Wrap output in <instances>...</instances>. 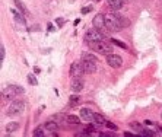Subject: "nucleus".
Listing matches in <instances>:
<instances>
[{
  "label": "nucleus",
  "mask_w": 162,
  "mask_h": 137,
  "mask_svg": "<svg viewBox=\"0 0 162 137\" xmlns=\"http://www.w3.org/2000/svg\"><path fill=\"white\" fill-rule=\"evenodd\" d=\"M82 66H83V70L85 73H95L97 72V68H98V60H97V57L94 54H91V53H85L83 56H82Z\"/></svg>",
  "instance_id": "nucleus-1"
},
{
  "label": "nucleus",
  "mask_w": 162,
  "mask_h": 137,
  "mask_svg": "<svg viewBox=\"0 0 162 137\" xmlns=\"http://www.w3.org/2000/svg\"><path fill=\"white\" fill-rule=\"evenodd\" d=\"M18 94H24V88H22V86L10 85L3 89L2 98H3V101H15V96H16Z\"/></svg>",
  "instance_id": "nucleus-2"
},
{
  "label": "nucleus",
  "mask_w": 162,
  "mask_h": 137,
  "mask_svg": "<svg viewBox=\"0 0 162 137\" xmlns=\"http://www.w3.org/2000/svg\"><path fill=\"white\" fill-rule=\"evenodd\" d=\"M24 111H25V102L15 99V101H12V104H10V107H9V109H8V115H10V117L22 115Z\"/></svg>",
  "instance_id": "nucleus-3"
},
{
  "label": "nucleus",
  "mask_w": 162,
  "mask_h": 137,
  "mask_svg": "<svg viewBox=\"0 0 162 137\" xmlns=\"http://www.w3.org/2000/svg\"><path fill=\"white\" fill-rule=\"evenodd\" d=\"M85 39L91 44H98L101 41H104V35L101 34V31L94 28V29H89L85 35Z\"/></svg>",
  "instance_id": "nucleus-4"
},
{
  "label": "nucleus",
  "mask_w": 162,
  "mask_h": 137,
  "mask_svg": "<svg viewBox=\"0 0 162 137\" xmlns=\"http://www.w3.org/2000/svg\"><path fill=\"white\" fill-rule=\"evenodd\" d=\"M92 45H94L95 51L102 54V56H110V54H112V45L105 43V41H101V43H98V44H92Z\"/></svg>",
  "instance_id": "nucleus-5"
},
{
  "label": "nucleus",
  "mask_w": 162,
  "mask_h": 137,
  "mask_svg": "<svg viewBox=\"0 0 162 137\" xmlns=\"http://www.w3.org/2000/svg\"><path fill=\"white\" fill-rule=\"evenodd\" d=\"M70 76L75 79V77H82V74L85 73V70H83V66H82V63H79V61H75V63H72V66H70Z\"/></svg>",
  "instance_id": "nucleus-6"
},
{
  "label": "nucleus",
  "mask_w": 162,
  "mask_h": 137,
  "mask_svg": "<svg viewBox=\"0 0 162 137\" xmlns=\"http://www.w3.org/2000/svg\"><path fill=\"white\" fill-rule=\"evenodd\" d=\"M107 63H108V66L117 68L123 64V58H121V56H118V54H110V56H107Z\"/></svg>",
  "instance_id": "nucleus-7"
},
{
  "label": "nucleus",
  "mask_w": 162,
  "mask_h": 137,
  "mask_svg": "<svg viewBox=\"0 0 162 137\" xmlns=\"http://www.w3.org/2000/svg\"><path fill=\"white\" fill-rule=\"evenodd\" d=\"M83 86H85V83H83V79H82V77H75V79L72 80L70 89H72L75 94H79V92H82V90H83Z\"/></svg>",
  "instance_id": "nucleus-8"
},
{
  "label": "nucleus",
  "mask_w": 162,
  "mask_h": 137,
  "mask_svg": "<svg viewBox=\"0 0 162 137\" xmlns=\"http://www.w3.org/2000/svg\"><path fill=\"white\" fill-rule=\"evenodd\" d=\"M105 28H108L110 31H118V25H117V22H115L114 16H112V13L110 15H105Z\"/></svg>",
  "instance_id": "nucleus-9"
},
{
  "label": "nucleus",
  "mask_w": 162,
  "mask_h": 137,
  "mask_svg": "<svg viewBox=\"0 0 162 137\" xmlns=\"http://www.w3.org/2000/svg\"><path fill=\"white\" fill-rule=\"evenodd\" d=\"M94 28H97V29H102V28H105V15H101V13H98V15H95L94 18Z\"/></svg>",
  "instance_id": "nucleus-10"
},
{
  "label": "nucleus",
  "mask_w": 162,
  "mask_h": 137,
  "mask_svg": "<svg viewBox=\"0 0 162 137\" xmlns=\"http://www.w3.org/2000/svg\"><path fill=\"white\" fill-rule=\"evenodd\" d=\"M94 115L95 112H92L89 108H82L81 109V118L86 123H91V121H94Z\"/></svg>",
  "instance_id": "nucleus-11"
},
{
  "label": "nucleus",
  "mask_w": 162,
  "mask_h": 137,
  "mask_svg": "<svg viewBox=\"0 0 162 137\" xmlns=\"http://www.w3.org/2000/svg\"><path fill=\"white\" fill-rule=\"evenodd\" d=\"M112 16H114V19H115V22H117L120 29H121V28H127V26L130 25L127 18H123V16H120V15H115V13H112Z\"/></svg>",
  "instance_id": "nucleus-12"
},
{
  "label": "nucleus",
  "mask_w": 162,
  "mask_h": 137,
  "mask_svg": "<svg viewBox=\"0 0 162 137\" xmlns=\"http://www.w3.org/2000/svg\"><path fill=\"white\" fill-rule=\"evenodd\" d=\"M123 4H124L123 0H108V6H110L114 12H117V10H120V9H123Z\"/></svg>",
  "instance_id": "nucleus-13"
},
{
  "label": "nucleus",
  "mask_w": 162,
  "mask_h": 137,
  "mask_svg": "<svg viewBox=\"0 0 162 137\" xmlns=\"http://www.w3.org/2000/svg\"><path fill=\"white\" fill-rule=\"evenodd\" d=\"M59 123L57 121H54L51 118V120H48L45 124H44V127H45V130H48V131H57V129H59Z\"/></svg>",
  "instance_id": "nucleus-14"
},
{
  "label": "nucleus",
  "mask_w": 162,
  "mask_h": 137,
  "mask_svg": "<svg viewBox=\"0 0 162 137\" xmlns=\"http://www.w3.org/2000/svg\"><path fill=\"white\" fill-rule=\"evenodd\" d=\"M18 129H19V124L15 123V121L6 124V133H9V134H12V133H15V131H18Z\"/></svg>",
  "instance_id": "nucleus-15"
},
{
  "label": "nucleus",
  "mask_w": 162,
  "mask_h": 137,
  "mask_svg": "<svg viewBox=\"0 0 162 137\" xmlns=\"http://www.w3.org/2000/svg\"><path fill=\"white\" fill-rule=\"evenodd\" d=\"M10 12H12V15L15 16V21H16V22H19V23H25V19H24V16H22V13L19 12V10L12 9Z\"/></svg>",
  "instance_id": "nucleus-16"
},
{
  "label": "nucleus",
  "mask_w": 162,
  "mask_h": 137,
  "mask_svg": "<svg viewBox=\"0 0 162 137\" xmlns=\"http://www.w3.org/2000/svg\"><path fill=\"white\" fill-rule=\"evenodd\" d=\"M66 123L67 124H79L81 123V118L79 117H76V115H66Z\"/></svg>",
  "instance_id": "nucleus-17"
},
{
  "label": "nucleus",
  "mask_w": 162,
  "mask_h": 137,
  "mask_svg": "<svg viewBox=\"0 0 162 137\" xmlns=\"http://www.w3.org/2000/svg\"><path fill=\"white\" fill-rule=\"evenodd\" d=\"M13 2H15V4H16L18 10H19L22 15H25L26 13V6L24 4V2H22V0H13Z\"/></svg>",
  "instance_id": "nucleus-18"
},
{
  "label": "nucleus",
  "mask_w": 162,
  "mask_h": 137,
  "mask_svg": "<svg viewBox=\"0 0 162 137\" xmlns=\"http://www.w3.org/2000/svg\"><path fill=\"white\" fill-rule=\"evenodd\" d=\"M94 121L98 125H102V124H105V123H107V120H105V118H104L101 114H95V115H94Z\"/></svg>",
  "instance_id": "nucleus-19"
},
{
  "label": "nucleus",
  "mask_w": 162,
  "mask_h": 137,
  "mask_svg": "<svg viewBox=\"0 0 162 137\" xmlns=\"http://www.w3.org/2000/svg\"><path fill=\"white\" fill-rule=\"evenodd\" d=\"M130 127H132L133 130H136V131H143V129H142V125L139 124V123H132V124H130Z\"/></svg>",
  "instance_id": "nucleus-20"
},
{
  "label": "nucleus",
  "mask_w": 162,
  "mask_h": 137,
  "mask_svg": "<svg viewBox=\"0 0 162 137\" xmlns=\"http://www.w3.org/2000/svg\"><path fill=\"white\" fill-rule=\"evenodd\" d=\"M28 82H29L31 85H34V86L38 85V82H37V79H35L34 74H28Z\"/></svg>",
  "instance_id": "nucleus-21"
},
{
  "label": "nucleus",
  "mask_w": 162,
  "mask_h": 137,
  "mask_svg": "<svg viewBox=\"0 0 162 137\" xmlns=\"http://www.w3.org/2000/svg\"><path fill=\"white\" fill-rule=\"evenodd\" d=\"M91 134L86 131V130H83V131H77V133H75V137H89Z\"/></svg>",
  "instance_id": "nucleus-22"
},
{
  "label": "nucleus",
  "mask_w": 162,
  "mask_h": 137,
  "mask_svg": "<svg viewBox=\"0 0 162 137\" xmlns=\"http://www.w3.org/2000/svg\"><path fill=\"white\" fill-rule=\"evenodd\" d=\"M76 104H79V96L77 95H72L70 96V105H76Z\"/></svg>",
  "instance_id": "nucleus-23"
},
{
  "label": "nucleus",
  "mask_w": 162,
  "mask_h": 137,
  "mask_svg": "<svg viewBox=\"0 0 162 137\" xmlns=\"http://www.w3.org/2000/svg\"><path fill=\"white\" fill-rule=\"evenodd\" d=\"M111 43H112V44H117V45H118V47L124 48V50H126V48H127V45H126V44H124V43H121V41H118V39H111Z\"/></svg>",
  "instance_id": "nucleus-24"
},
{
  "label": "nucleus",
  "mask_w": 162,
  "mask_h": 137,
  "mask_svg": "<svg viewBox=\"0 0 162 137\" xmlns=\"http://www.w3.org/2000/svg\"><path fill=\"white\" fill-rule=\"evenodd\" d=\"M105 125H107L110 130H114V131L117 130V125H115L114 123H110V121H107V123H105Z\"/></svg>",
  "instance_id": "nucleus-25"
},
{
  "label": "nucleus",
  "mask_w": 162,
  "mask_h": 137,
  "mask_svg": "<svg viewBox=\"0 0 162 137\" xmlns=\"http://www.w3.org/2000/svg\"><path fill=\"white\" fill-rule=\"evenodd\" d=\"M4 60V45H0V61L3 63Z\"/></svg>",
  "instance_id": "nucleus-26"
},
{
  "label": "nucleus",
  "mask_w": 162,
  "mask_h": 137,
  "mask_svg": "<svg viewBox=\"0 0 162 137\" xmlns=\"http://www.w3.org/2000/svg\"><path fill=\"white\" fill-rule=\"evenodd\" d=\"M142 136H145V137H154V133H152V131H149V130H143V131H142Z\"/></svg>",
  "instance_id": "nucleus-27"
},
{
  "label": "nucleus",
  "mask_w": 162,
  "mask_h": 137,
  "mask_svg": "<svg viewBox=\"0 0 162 137\" xmlns=\"http://www.w3.org/2000/svg\"><path fill=\"white\" fill-rule=\"evenodd\" d=\"M92 10V8L91 6H85V8L82 9V13H88V12H91Z\"/></svg>",
  "instance_id": "nucleus-28"
},
{
  "label": "nucleus",
  "mask_w": 162,
  "mask_h": 137,
  "mask_svg": "<svg viewBox=\"0 0 162 137\" xmlns=\"http://www.w3.org/2000/svg\"><path fill=\"white\" fill-rule=\"evenodd\" d=\"M63 23H64V19L59 18V19H57V25H59V26H63Z\"/></svg>",
  "instance_id": "nucleus-29"
},
{
  "label": "nucleus",
  "mask_w": 162,
  "mask_h": 137,
  "mask_svg": "<svg viewBox=\"0 0 162 137\" xmlns=\"http://www.w3.org/2000/svg\"><path fill=\"white\" fill-rule=\"evenodd\" d=\"M99 136H101V137H114L112 134H110V133H101Z\"/></svg>",
  "instance_id": "nucleus-30"
},
{
  "label": "nucleus",
  "mask_w": 162,
  "mask_h": 137,
  "mask_svg": "<svg viewBox=\"0 0 162 137\" xmlns=\"http://www.w3.org/2000/svg\"><path fill=\"white\" fill-rule=\"evenodd\" d=\"M48 137H59V134L55 133V131H50V134H48Z\"/></svg>",
  "instance_id": "nucleus-31"
},
{
  "label": "nucleus",
  "mask_w": 162,
  "mask_h": 137,
  "mask_svg": "<svg viewBox=\"0 0 162 137\" xmlns=\"http://www.w3.org/2000/svg\"><path fill=\"white\" fill-rule=\"evenodd\" d=\"M124 137H136V136L132 134V133H124Z\"/></svg>",
  "instance_id": "nucleus-32"
},
{
  "label": "nucleus",
  "mask_w": 162,
  "mask_h": 137,
  "mask_svg": "<svg viewBox=\"0 0 162 137\" xmlns=\"http://www.w3.org/2000/svg\"><path fill=\"white\" fill-rule=\"evenodd\" d=\"M124 3H130V2H133V0H123Z\"/></svg>",
  "instance_id": "nucleus-33"
},
{
  "label": "nucleus",
  "mask_w": 162,
  "mask_h": 137,
  "mask_svg": "<svg viewBox=\"0 0 162 137\" xmlns=\"http://www.w3.org/2000/svg\"><path fill=\"white\" fill-rule=\"evenodd\" d=\"M3 137H13V136H12V134H9V133H8L6 136H3Z\"/></svg>",
  "instance_id": "nucleus-34"
},
{
  "label": "nucleus",
  "mask_w": 162,
  "mask_h": 137,
  "mask_svg": "<svg viewBox=\"0 0 162 137\" xmlns=\"http://www.w3.org/2000/svg\"><path fill=\"white\" fill-rule=\"evenodd\" d=\"M94 2H98V0H94Z\"/></svg>",
  "instance_id": "nucleus-35"
}]
</instances>
